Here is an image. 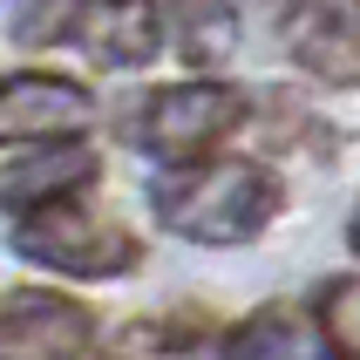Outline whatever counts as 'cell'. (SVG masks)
Returning <instances> with one entry per match:
<instances>
[{
	"instance_id": "obj_5",
	"label": "cell",
	"mask_w": 360,
	"mask_h": 360,
	"mask_svg": "<svg viewBox=\"0 0 360 360\" xmlns=\"http://www.w3.org/2000/svg\"><path fill=\"white\" fill-rule=\"evenodd\" d=\"M96 122V96L75 75L55 68H14L0 75V143H61V136H89Z\"/></svg>"
},
{
	"instance_id": "obj_13",
	"label": "cell",
	"mask_w": 360,
	"mask_h": 360,
	"mask_svg": "<svg viewBox=\"0 0 360 360\" xmlns=\"http://www.w3.org/2000/svg\"><path fill=\"white\" fill-rule=\"evenodd\" d=\"M347 245H354V259H360V204H354V218H347Z\"/></svg>"
},
{
	"instance_id": "obj_2",
	"label": "cell",
	"mask_w": 360,
	"mask_h": 360,
	"mask_svg": "<svg viewBox=\"0 0 360 360\" xmlns=\"http://www.w3.org/2000/svg\"><path fill=\"white\" fill-rule=\"evenodd\" d=\"M245 116H252V96L238 82L191 75V82H163L143 102H129L122 143L157 163H198V157H218V143L231 129H245Z\"/></svg>"
},
{
	"instance_id": "obj_9",
	"label": "cell",
	"mask_w": 360,
	"mask_h": 360,
	"mask_svg": "<svg viewBox=\"0 0 360 360\" xmlns=\"http://www.w3.org/2000/svg\"><path fill=\"white\" fill-rule=\"evenodd\" d=\"M75 48H89L102 68H143L163 48V14L150 0H89Z\"/></svg>"
},
{
	"instance_id": "obj_6",
	"label": "cell",
	"mask_w": 360,
	"mask_h": 360,
	"mask_svg": "<svg viewBox=\"0 0 360 360\" xmlns=\"http://www.w3.org/2000/svg\"><path fill=\"white\" fill-rule=\"evenodd\" d=\"M279 41L313 82L360 89V7L354 0H285Z\"/></svg>"
},
{
	"instance_id": "obj_1",
	"label": "cell",
	"mask_w": 360,
	"mask_h": 360,
	"mask_svg": "<svg viewBox=\"0 0 360 360\" xmlns=\"http://www.w3.org/2000/svg\"><path fill=\"white\" fill-rule=\"evenodd\" d=\"M150 211L191 245H252L285 211V177L259 157H198L163 163L150 177Z\"/></svg>"
},
{
	"instance_id": "obj_8",
	"label": "cell",
	"mask_w": 360,
	"mask_h": 360,
	"mask_svg": "<svg viewBox=\"0 0 360 360\" xmlns=\"http://www.w3.org/2000/svg\"><path fill=\"white\" fill-rule=\"evenodd\" d=\"M224 360H347L326 340V326L313 306L300 300H265L259 313H245L224 333Z\"/></svg>"
},
{
	"instance_id": "obj_3",
	"label": "cell",
	"mask_w": 360,
	"mask_h": 360,
	"mask_svg": "<svg viewBox=\"0 0 360 360\" xmlns=\"http://www.w3.org/2000/svg\"><path fill=\"white\" fill-rule=\"evenodd\" d=\"M7 245H14L27 265H41V272H61V279H122V272H136V265H143L136 231H122L116 218L89 211L82 198L14 218Z\"/></svg>"
},
{
	"instance_id": "obj_7",
	"label": "cell",
	"mask_w": 360,
	"mask_h": 360,
	"mask_svg": "<svg viewBox=\"0 0 360 360\" xmlns=\"http://www.w3.org/2000/svg\"><path fill=\"white\" fill-rule=\"evenodd\" d=\"M102 177L96 150L82 136H61V143H27L14 163H0V211H48V204H68V198H89V184Z\"/></svg>"
},
{
	"instance_id": "obj_11",
	"label": "cell",
	"mask_w": 360,
	"mask_h": 360,
	"mask_svg": "<svg viewBox=\"0 0 360 360\" xmlns=\"http://www.w3.org/2000/svg\"><path fill=\"white\" fill-rule=\"evenodd\" d=\"M82 14H89V0H14L7 34L14 48H68L82 41Z\"/></svg>"
},
{
	"instance_id": "obj_10",
	"label": "cell",
	"mask_w": 360,
	"mask_h": 360,
	"mask_svg": "<svg viewBox=\"0 0 360 360\" xmlns=\"http://www.w3.org/2000/svg\"><path fill=\"white\" fill-rule=\"evenodd\" d=\"M177 48L191 68H224L238 48V14L224 0H184L177 7Z\"/></svg>"
},
{
	"instance_id": "obj_12",
	"label": "cell",
	"mask_w": 360,
	"mask_h": 360,
	"mask_svg": "<svg viewBox=\"0 0 360 360\" xmlns=\"http://www.w3.org/2000/svg\"><path fill=\"white\" fill-rule=\"evenodd\" d=\"M313 313H320L326 340L340 347L347 360H360V279H326L313 292Z\"/></svg>"
},
{
	"instance_id": "obj_4",
	"label": "cell",
	"mask_w": 360,
	"mask_h": 360,
	"mask_svg": "<svg viewBox=\"0 0 360 360\" xmlns=\"http://www.w3.org/2000/svg\"><path fill=\"white\" fill-rule=\"evenodd\" d=\"M0 360H96V313L55 285L0 292Z\"/></svg>"
}]
</instances>
